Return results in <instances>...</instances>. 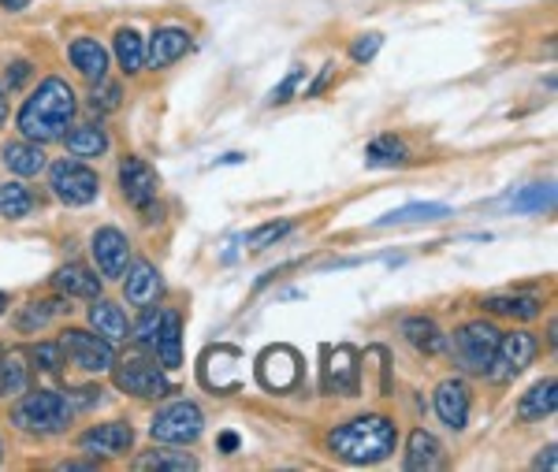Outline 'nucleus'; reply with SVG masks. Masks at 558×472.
I'll list each match as a JSON object with an SVG mask.
<instances>
[{
    "mask_svg": "<svg viewBox=\"0 0 558 472\" xmlns=\"http://www.w3.org/2000/svg\"><path fill=\"white\" fill-rule=\"evenodd\" d=\"M34 213V194L23 183H0V216L4 220H26Z\"/></svg>",
    "mask_w": 558,
    "mask_h": 472,
    "instance_id": "obj_33",
    "label": "nucleus"
},
{
    "mask_svg": "<svg viewBox=\"0 0 558 472\" xmlns=\"http://www.w3.org/2000/svg\"><path fill=\"white\" fill-rule=\"evenodd\" d=\"M165 294V279H160V271L149 265V261H134L131 271H128V283H123V298H128L131 305L146 308L153 305L157 298Z\"/></svg>",
    "mask_w": 558,
    "mask_h": 472,
    "instance_id": "obj_18",
    "label": "nucleus"
},
{
    "mask_svg": "<svg viewBox=\"0 0 558 472\" xmlns=\"http://www.w3.org/2000/svg\"><path fill=\"white\" fill-rule=\"evenodd\" d=\"M120 105H123L120 83H105V78H101V86L94 83V94H89V108H94V112H112V108H120Z\"/></svg>",
    "mask_w": 558,
    "mask_h": 472,
    "instance_id": "obj_36",
    "label": "nucleus"
},
{
    "mask_svg": "<svg viewBox=\"0 0 558 472\" xmlns=\"http://www.w3.org/2000/svg\"><path fill=\"white\" fill-rule=\"evenodd\" d=\"M153 350H157V358L165 368L183 365V316L160 313V331H157V339H153Z\"/></svg>",
    "mask_w": 558,
    "mask_h": 472,
    "instance_id": "obj_23",
    "label": "nucleus"
},
{
    "mask_svg": "<svg viewBox=\"0 0 558 472\" xmlns=\"http://www.w3.org/2000/svg\"><path fill=\"white\" fill-rule=\"evenodd\" d=\"M481 308L492 316H510V320H536L544 313V302L533 294H510V298H484Z\"/></svg>",
    "mask_w": 558,
    "mask_h": 472,
    "instance_id": "obj_28",
    "label": "nucleus"
},
{
    "mask_svg": "<svg viewBox=\"0 0 558 472\" xmlns=\"http://www.w3.org/2000/svg\"><path fill=\"white\" fill-rule=\"evenodd\" d=\"M336 75V63H324V71L317 75V83L310 86V97H317V94H324V86H328V78Z\"/></svg>",
    "mask_w": 558,
    "mask_h": 472,
    "instance_id": "obj_44",
    "label": "nucleus"
},
{
    "mask_svg": "<svg viewBox=\"0 0 558 472\" xmlns=\"http://www.w3.org/2000/svg\"><path fill=\"white\" fill-rule=\"evenodd\" d=\"M0 160H4L8 171H15V176H38L45 168V153L38 142L31 138H15L8 142L4 149H0Z\"/></svg>",
    "mask_w": 558,
    "mask_h": 472,
    "instance_id": "obj_26",
    "label": "nucleus"
},
{
    "mask_svg": "<svg viewBox=\"0 0 558 472\" xmlns=\"http://www.w3.org/2000/svg\"><path fill=\"white\" fill-rule=\"evenodd\" d=\"M495 347H499V328L488 320H470L454 331L451 339V350L458 358V365L473 376H488L492 368V358H495Z\"/></svg>",
    "mask_w": 558,
    "mask_h": 472,
    "instance_id": "obj_4",
    "label": "nucleus"
},
{
    "mask_svg": "<svg viewBox=\"0 0 558 472\" xmlns=\"http://www.w3.org/2000/svg\"><path fill=\"white\" fill-rule=\"evenodd\" d=\"M395 447H399V428L384 413L354 416L328 432V450L347 465H380L384 458H391Z\"/></svg>",
    "mask_w": 558,
    "mask_h": 472,
    "instance_id": "obj_2",
    "label": "nucleus"
},
{
    "mask_svg": "<svg viewBox=\"0 0 558 472\" xmlns=\"http://www.w3.org/2000/svg\"><path fill=\"white\" fill-rule=\"evenodd\" d=\"M157 190H160V176L149 160H142V157L120 160V194L128 197L134 208H149L157 202Z\"/></svg>",
    "mask_w": 558,
    "mask_h": 472,
    "instance_id": "obj_13",
    "label": "nucleus"
},
{
    "mask_svg": "<svg viewBox=\"0 0 558 472\" xmlns=\"http://www.w3.org/2000/svg\"><path fill=\"white\" fill-rule=\"evenodd\" d=\"M75 447L83 453H101V458H112V453H128L134 447V428L128 421H105V424H94L86 428L83 435L75 439Z\"/></svg>",
    "mask_w": 558,
    "mask_h": 472,
    "instance_id": "obj_14",
    "label": "nucleus"
},
{
    "mask_svg": "<svg viewBox=\"0 0 558 472\" xmlns=\"http://www.w3.org/2000/svg\"><path fill=\"white\" fill-rule=\"evenodd\" d=\"M26 75H31V63H26V60H20V63H15V68H12V71H8L4 86H8V89H20Z\"/></svg>",
    "mask_w": 558,
    "mask_h": 472,
    "instance_id": "obj_43",
    "label": "nucleus"
},
{
    "mask_svg": "<svg viewBox=\"0 0 558 472\" xmlns=\"http://www.w3.org/2000/svg\"><path fill=\"white\" fill-rule=\"evenodd\" d=\"M220 450L223 453H235L239 450V432H220Z\"/></svg>",
    "mask_w": 558,
    "mask_h": 472,
    "instance_id": "obj_45",
    "label": "nucleus"
},
{
    "mask_svg": "<svg viewBox=\"0 0 558 472\" xmlns=\"http://www.w3.org/2000/svg\"><path fill=\"white\" fill-rule=\"evenodd\" d=\"M365 160L373 168H387V165H402L407 160V142L395 138V134H380L365 145Z\"/></svg>",
    "mask_w": 558,
    "mask_h": 472,
    "instance_id": "obj_34",
    "label": "nucleus"
},
{
    "mask_svg": "<svg viewBox=\"0 0 558 472\" xmlns=\"http://www.w3.org/2000/svg\"><path fill=\"white\" fill-rule=\"evenodd\" d=\"M536 350H539V342H536V335H529V331L499 335V347H495L488 376L495 379V384H510V379H518L521 372L533 365Z\"/></svg>",
    "mask_w": 558,
    "mask_h": 472,
    "instance_id": "obj_8",
    "label": "nucleus"
},
{
    "mask_svg": "<svg viewBox=\"0 0 558 472\" xmlns=\"http://www.w3.org/2000/svg\"><path fill=\"white\" fill-rule=\"evenodd\" d=\"M380 45H384V34H362L354 45H350V60L354 63H368L380 52Z\"/></svg>",
    "mask_w": 558,
    "mask_h": 472,
    "instance_id": "obj_40",
    "label": "nucleus"
},
{
    "mask_svg": "<svg viewBox=\"0 0 558 472\" xmlns=\"http://www.w3.org/2000/svg\"><path fill=\"white\" fill-rule=\"evenodd\" d=\"M205 432V413L197 410L194 402H172L165 406L157 416H153L149 424V435L157 443H175V447H186V443H194L197 435Z\"/></svg>",
    "mask_w": 558,
    "mask_h": 472,
    "instance_id": "obj_6",
    "label": "nucleus"
},
{
    "mask_svg": "<svg viewBox=\"0 0 558 472\" xmlns=\"http://www.w3.org/2000/svg\"><path fill=\"white\" fill-rule=\"evenodd\" d=\"M116 63H120L128 75H138V71L146 68V41H142V34L131 31V26L116 31Z\"/></svg>",
    "mask_w": 558,
    "mask_h": 472,
    "instance_id": "obj_31",
    "label": "nucleus"
},
{
    "mask_svg": "<svg viewBox=\"0 0 558 472\" xmlns=\"http://www.w3.org/2000/svg\"><path fill=\"white\" fill-rule=\"evenodd\" d=\"M60 350H64V358L71 365H78L83 372H94V376H101L116 365V350L112 342L101 339L97 331H83V328H68L60 335Z\"/></svg>",
    "mask_w": 558,
    "mask_h": 472,
    "instance_id": "obj_7",
    "label": "nucleus"
},
{
    "mask_svg": "<svg viewBox=\"0 0 558 472\" xmlns=\"http://www.w3.org/2000/svg\"><path fill=\"white\" fill-rule=\"evenodd\" d=\"M4 308H8V294L0 290V313H4Z\"/></svg>",
    "mask_w": 558,
    "mask_h": 472,
    "instance_id": "obj_50",
    "label": "nucleus"
},
{
    "mask_svg": "<svg viewBox=\"0 0 558 472\" xmlns=\"http://www.w3.org/2000/svg\"><path fill=\"white\" fill-rule=\"evenodd\" d=\"M134 469L146 472V469H172V472H194L197 458L186 450H146L134 458Z\"/></svg>",
    "mask_w": 558,
    "mask_h": 472,
    "instance_id": "obj_32",
    "label": "nucleus"
},
{
    "mask_svg": "<svg viewBox=\"0 0 558 472\" xmlns=\"http://www.w3.org/2000/svg\"><path fill=\"white\" fill-rule=\"evenodd\" d=\"M239 358L242 353L235 347H216V350H205L202 358V384L213 390V395H231L239 387Z\"/></svg>",
    "mask_w": 558,
    "mask_h": 472,
    "instance_id": "obj_15",
    "label": "nucleus"
},
{
    "mask_svg": "<svg viewBox=\"0 0 558 472\" xmlns=\"http://www.w3.org/2000/svg\"><path fill=\"white\" fill-rule=\"evenodd\" d=\"M49 186L52 194L60 197L64 205H89L97 194H101V179H97L94 168H86L83 160H57L49 168Z\"/></svg>",
    "mask_w": 558,
    "mask_h": 472,
    "instance_id": "obj_5",
    "label": "nucleus"
},
{
    "mask_svg": "<svg viewBox=\"0 0 558 472\" xmlns=\"http://www.w3.org/2000/svg\"><path fill=\"white\" fill-rule=\"evenodd\" d=\"M68 145V153L75 160H101L105 153H108V134H105V126H97V123H78V126H68V134L60 138Z\"/></svg>",
    "mask_w": 558,
    "mask_h": 472,
    "instance_id": "obj_21",
    "label": "nucleus"
},
{
    "mask_svg": "<svg viewBox=\"0 0 558 472\" xmlns=\"http://www.w3.org/2000/svg\"><path fill=\"white\" fill-rule=\"evenodd\" d=\"M52 290L57 294H64V298H101V287H105V279L97 276V271H89L83 265H64L60 271H52Z\"/></svg>",
    "mask_w": 558,
    "mask_h": 472,
    "instance_id": "obj_19",
    "label": "nucleus"
},
{
    "mask_svg": "<svg viewBox=\"0 0 558 472\" xmlns=\"http://www.w3.org/2000/svg\"><path fill=\"white\" fill-rule=\"evenodd\" d=\"M0 458H4V443H0Z\"/></svg>",
    "mask_w": 558,
    "mask_h": 472,
    "instance_id": "obj_51",
    "label": "nucleus"
},
{
    "mask_svg": "<svg viewBox=\"0 0 558 472\" xmlns=\"http://www.w3.org/2000/svg\"><path fill=\"white\" fill-rule=\"evenodd\" d=\"M71 302H64V294L60 298H41V302H26L23 305V313L15 316V328H20L23 335H31V331H41L49 320H57L60 313H68Z\"/></svg>",
    "mask_w": 558,
    "mask_h": 472,
    "instance_id": "obj_29",
    "label": "nucleus"
},
{
    "mask_svg": "<svg viewBox=\"0 0 558 472\" xmlns=\"http://www.w3.org/2000/svg\"><path fill=\"white\" fill-rule=\"evenodd\" d=\"M26 358H34V365L41 372H49V376H60V361H64V350H60V342H38Z\"/></svg>",
    "mask_w": 558,
    "mask_h": 472,
    "instance_id": "obj_38",
    "label": "nucleus"
},
{
    "mask_svg": "<svg viewBox=\"0 0 558 472\" xmlns=\"http://www.w3.org/2000/svg\"><path fill=\"white\" fill-rule=\"evenodd\" d=\"M89 253H94L101 279H123V271L131 265V242L120 227H101L89 242Z\"/></svg>",
    "mask_w": 558,
    "mask_h": 472,
    "instance_id": "obj_12",
    "label": "nucleus"
},
{
    "mask_svg": "<svg viewBox=\"0 0 558 472\" xmlns=\"http://www.w3.org/2000/svg\"><path fill=\"white\" fill-rule=\"evenodd\" d=\"M533 469H551L555 472V447H547L544 453H539V458L533 461Z\"/></svg>",
    "mask_w": 558,
    "mask_h": 472,
    "instance_id": "obj_46",
    "label": "nucleus"
},
{
    "mask_svg": "<svg viewBox=\"0 0 558 472\" xmlns=\"http://www.w3.org/2000/svg\"><path fill=\"white\" fill-rule=\"evenodd\" d=\"M302 379V358L291 347H268L257 358V384L272 395H287Z\"/></svg>",
    "mask_w": 558,
    "mask_h": 472,
    "instance_id": "obj_10",
    "label": "nucleus"
},
{
    "mask_svg": "<svg viewBox=\"0 0 558 472\" xmlns=\"http://www.w3.org/2000/svg\"><path fill=\"white\" fill-rule=\"evenodd\" d=\"M324 390L357 395L362 390V361L354 347H324Z\"/></svg>",
    "mask_w": 558,
    "mask_h": 472,
    "instance_id": "obj_11",
    "label": "nucleus"
},
{
    "mask_svg": "<svg viewBox=\"0 0 558 472\" xmlns=\"http://www.w3.org/2000/svg\"><path fill=\"white\" fill-rule=\"evenodd\" d=\"M555 410H558V384H555V376H547V379H539L536 387H529L525 395H521L518 421L536 424V421H547V416H555Z\"/></svg>",
    "mask_w": 558,
    "mask_h": 472,
    "instance_id": "obj_20",
    "label": "nucleus"
},
{
    "mask_svg": "<svg viewBox=\"0 0 558 472\" xmlns=\"http://www.w3.org/2000/svg\"><path fill=\"white\" fill-rule=\"evenodd\" d=\"M8 120V97H4V89H0V126H4Z\"/></svg>",
    "mask_w": 558,
    "mask_h": 472,
    "instance_id": "obj_49",
    "label": "nucleus"
},
{
    "mask_svg": "<svg viewBox=\"0 0 558 472\" xmlns=\"http://www.w3.org/2000/svg\"><path fill=\"white\" fill-rule=\"evenodd\" d=\"M26 387H31V361H26V353H0V395H23Z\"/></svg>",
    "mask_w": 558,
    "mask_h": 472,
    "instance_id": "obj_30",
    "label": "nucleus"
},
{
    "mask_svg": "<svg viewBox=\"0 0 558 472\" xmlns=\"http://www.w3.org/2000/svg\"><path fill=\"white\" fill-rule=\"evenodd\" d=\"M302 78H305V71L302 68H294L291 75L283 78V86H276V94H272V105H287L294 97V89L302 86Z\"/></svg>",
    "mask_w": 558,
    "mask_h": 472,
    "instance_id": "obj_42",
    "label": "nucleus"
},
{
    "mask_svg": "<svg viewBox=\"0 0 558 472\" xmlns=\"http://www.w3.org/2000/svg\"><path fill=\"white\" fill-rule=\"evenodd\" d=\"M71 63H75V71L83 78H89V83H101V78L108 75V52L97 38L71 41Z\"/></svg>",
    "mask_w": 558,
    "mask_h": 472,
    "instance_id": "obj_25",
    "label": "nucleus"
},
{
    "mask_svg": "<svg viewBox=\"0 0 558 472\" xmlns=\"http://www.w3.org/2000/svg\"><path fill=\"white\" fill-rule=\"evenodd\" d=\"M291 231H294V220H268V223H260L254 234H250V246L265 250V246H272V242H279L283 234H291Z\"/></svg>",
    "mask_w": 558,
    "mask_h": 472,
    "instance_id": "obj_37",
    "label": "nucleus"
},
{
    "mask_svg": "<svg viewBox=\"0 0 558 472\" xmlns=\"http://www.w3.org/2000/svg\"><path fill=\"white\" fill-rule=\"evenodd\" d=\"M71 413H75V406L60 390H31L12 406V424L26 435H52L68 428Z\"/></svg>",
    "mask_w": 558,
    "mask_h": 472,
    "instance_id": "obj_3",
    "label": "nucleus"
},
{
    "mask_svg": "<svg viewBox=\"0 0 558 472\" xmlns=\"http://www.w3.org/2000/svg\"><path fill=\"white\" fill-rule=\"evenodd\" d=\"M436 413L447 428L462 432L465 424H470V387H465L462 379H444V384L436 387Z\"/></svg>",
    "mask_w": 558,
    "mask_h": 472,
    "instance_id": "obj_17",
    "label": "nucleus"
},
{
    "mask_svg": "<svg viewBox=\"0 0 558 472\" xmlns=\"http://www.w3.org/2000/svg\"><path fill=\"white\" fill-rule=\"evenodd\" d=\"M0 8L4 12H23V8H31V0H0Z\"/></svg>",
    "mask_w": 558,
    "mask_h": 472,
    "instance_id": "obj_47",
    "label": "nucleus"
},
{
    "mask_svg": "<svg viewBox=\"0 0 558 472\" xmlns=\"http://www.w3.org/2000/svg\"><path fill=\"white\" fill-rule=\"evenodd\" d=\"M451 213L447 205H407L399 208V213H387L376 220V227H399V223H425V220H444V216Z\"/></svg>",
    "mask_w": 558,
    "mask_h": 472,
    "instance_id": "obj_35",
    "label": "nucleus"
},
{
    "mask_svg": "<svg viewBox=\"0 0 558 472\" xmlns=\"http://www.w3.org/2000/svg\"><path fill=\"white\" fill-rule=\"evenodd\" d=\"M60 469H97V461H64Z\"/></svg>",
    "mask_w": 558,
    "mask_h": 472,
    "instance_id": "obj_48",
    "label": "nucleus"
},
{
    "mask_svg": "<svg viewBox=\"0 0 558 472\" xmlns=\"http://www.w3.org/2000/svg\"><path fill=\"white\" fill-rule=\"evenodd\" d=\"M555 202V186L551 183H536L533 190H525V194H521L518 197V208H525V213H529V208H539V205H551Z\"/></svg>",
    "mask_w": 558,
    "mask_h": 472,
    "instance_id": "obj_41",
    "label": "nucleus"
},
{
    "mask_svg": "<svg viewBox=\"0 0 558 472\" xmlns=\"http://www.w3.org/2000/svg\"><path fill=\"white\" fill-rule=\"evenodd\" d=\"M160 331V313L153 305H146V313L138 316V324H131V339L134 342H146V347H153V339H157Z\"/></svg>",
    "mask_w": 558,
    "mask_h": 472,
    "instance_id": "obj_39",
    "label": "nucleus"
},
{
    "mask_svg": "<svg viewBox=\"0 0 558 472\" xmlns=\"http://www.w3.org/2000/svg\"><path fill=\"white\" fill-rule=\"evenodd\" d=\"M89 328H94L101 339L108 342H123L131 339V320L128 313H123L116 302H105V298H94V305H89Z\"/></svg>",
    "mask_w": 558,
    "mask_h": 472,
    "instance_id": "obj_22",
    "label": "nucleus"
},
{
    "mask_svg": "<svg viewBox=\"0 0 558 472\" xmlns=\"http://www.w3.org/2000/svg\"><path fill=\"white\" fill-rule=\"evenodd\" d=\"M439 461H444V447H439V439L425 428L410 432V443H407V458H402V465L410 472H425V469H436Z\"/></svg>",
    "mask_w": 558,
    "mask_h": 472,
    "instance_id": "obj_27",
    "label": "nucleus"
},
{
    "mask_svg": "<svg viewBox=\"0 0 558 472\" xmlns=\"http://www.w3.org/2000/svg\"><path fill=\"white\" fill-rule=\"evenodd\" d=\"M191 34L179 31V26H160L153 31V38L146 45V68L160 71V68H172L175 60H183L191 52Z\"/></svg>",
    "mask_w": 558,
    "mask_h": 472,
    "instance_id": "obj_16",
    "label": "nucleus"
},
{
    "mask_svg": "<svg viewBox=\"0 0 558 472\" xmlns=\"http://www.w3.org/2000/svg\"><path fill=\"white\" fill-rule=\"evenodd\" d=\"M402 335H407V342L417 353H425V358H439V353L447 350V335L436 328V320H428V316H407L402 320Z\"/></svg>",
    "mask_w": 558,
    "mask_h": 472,
    "instance_id": "obj_24",
    "label": "nucleus"
},
{
    "mask_svg": "<svg viewBox=\"0 0 558 472\" xmlns=\"http://www.w3.org/2000/svg\"><path fill=\"white\" fill-rule=\"evenodd\" d=\"M108 372H112L116 387L128 390L134 398H165L168 390H172L165 372L146 358H123L120 365H112Z\"/></svg>",
    "mask_w": 558,
    "mask_h": 472,
    "instance_id": "obj_9",
    "label": "nucleus"
},
{
    "mask_svg": "<svg viewBox=\"0 0 558 472\" xmlns=\"http://www.w3.org/2000/svg\"><path fill=\"white\" fill-rule=\"evenodd\" d=\"M75 108H78L75 89H71L64 78H57V75L45 78L20 108V134L38 145L60 142L68 134L71 120H75Z\"/></svg>",
    "mask_w": 558,
    "mask_h": 472,
    "instance_id": "obj_1",
    "label": "nucleus"
}]
</instances>
